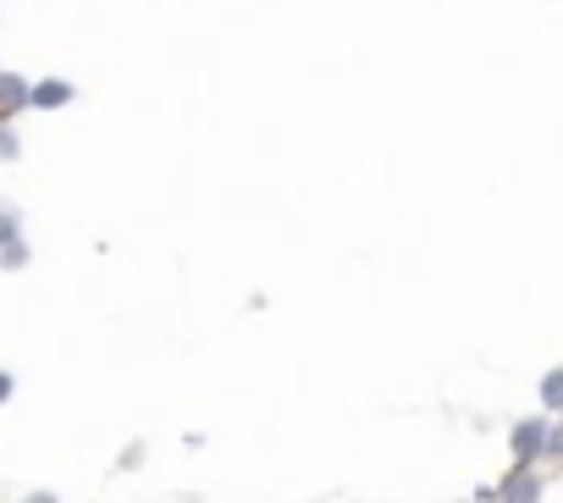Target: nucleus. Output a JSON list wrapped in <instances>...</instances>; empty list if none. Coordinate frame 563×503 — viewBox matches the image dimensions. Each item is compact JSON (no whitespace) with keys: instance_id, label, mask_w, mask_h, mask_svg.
<instances>
[{"instance_id":"obj_12","label":"nucleus","mask_w":563,"mask_h":503,"mask_svg":"<svg viewBox=\"0 0 563 503\" xmlns=\"http://www.w3.org/2000/svg\"><path fill=\"white\" fill-rule=\"evenodd\" d=\"M470 497H475V503H497V481H481Z\"/></svg>"},{"instance_id":"obj_15","label":"nucleus","mask_w":563,"mask_h":503,"mask_svg":"<svg viewBox=\"0 0 563 503\" xmlns=\"http://www.w3.org/2000/svg\"><path fill=\"white\" fill-rule=\"evenodd\" d=\"M558 475H563V470H558Z\"/></svg>"},{"instance_id":"obj_14","label":"nucleus","mask_w":563,"mask_h":503,"mask_svg":"<svg viewBox=\"0 0 563 503\" xmlns=\"http://www.w3.org/2000/svg\"><path fill=\"white\" fill-rule=\"evenodd\" d=\"M459 503H475V497H459Z\"/></svg>"},{"instance_id":"obj_6","label":"nucleus","mask_w":563,"mask_h":503,"mask_svg":"<svg viewBox=\"0 0 563 503\" xmlns=\"http://www.w3.org/2000/svg\"><path fill=\"white\" fill-rule=\"evenodd\" d=\"M18 243H29V238H23V210H18L12 199H0V255H7V249H18Z\"/></svg>"},{"instance_id":"obj_9","label":"nucleus","mask_w":563,"mask_h":503,"mask_svg":"<svg viewBox=\"0 0 563 503\" xmlns=\"http://www.w3.org/2000/svg\"><path fill=\"white\" fill-rule=\"evenodd\" d=\"M34 261V249L29 243H18V249H7V255H0V272H23Z\"/></svg>"},{"instance_id":"obj_1","label":"nucleus","mask_w":563,"mask_h":503,"mask_svg":"<svg viewBox=\"0 0 563 503\" xmlns=\"http://www.w3.org/2000/svg\"><path fill=\"white\" fill-rule=\"evenodd\" d=\"M547 431H552V415L547 409H530L508 426L503 448H508V464H547Z\"/></svg>"},{"instance_id":"obj_11","label":"nucleus","mask_w":563,"mask_h":503,"mask_svg":"<svg viewBox=\"0 0 563 503\" xmlns=\"http://www.w3.org/2000/svg\"><path fill=\"white\" fill-rule=\"evenodd\" d=\"M12 393H18V376H12L7 365H0V404H12Z\"/></svg>"},{"instance_id":"obj_3","label":"nucleus","mask_w":563,"mask_h":503,"mask_svg":"<svg viewBox=\"0 0 563 503\" xmlns=\"http://www.w3.org/2000/svg\"><path fill=\"white\" fill-rule=\"evenodd\" d=\"M18 111H34V78L0 67V122H12Z\"/></svg>"},{"instance_id":"obj_2","label":"nucleus","mask_w":563,"mask_h":503,"mask_svg":"<svg viewBox=\"0 0 563 503\" xmlns=\"http://www.w3.org/2000/svg\"><path fill=\"white\" fill-rule=\"evenodd\" d=\"M497 503H552V470L547 464H508L497 475Z\"/></svg>"},{"instance_id":"obj_4","label":"nucleus","mask_w":563,"mask_h":503,"mask_svg":"<svg viewBox=\"0 0 563 503\" xmlns=\"http://www.w3.org/2000/svg\"><path fill=\"white\" fill-rule=\"evenodd\" d=\"M78 100L73 78H34V111H67Z\"/></svg>"},{"instance_id":"obj_8","label":"nucleus","mask_w":563,"mask_h":503,"mask_svg":"<svg viewBox=\"0 0 563 503\" xmlns=\"http://www.w3.org/2000/svg\"><path fill=\"white\" fill-rule=\"evenodd\" d=\"M0 161H7V166H12V161H23V139H18V128H12V122H0Z\"/></svg>"},{"instance_id":"obj_7","label":"nucleus","mask_w":563,"mask_h":503,"mask_svg":"<svg viewBox=\"0 0 563 503\" xmlns=\"http://www.w3.org/2000/svg\"><path fill=\"white\" fill-rule=\"evenodd\" d=\"M547 470H563V415H552V431H547Z\"/></svg>"},{"instance_id":"obj_10","label":"nucleus","mask_w":563,"mask_h":503,"mask_svg":"<svg viewBox=\"0 0 563 503\" xmlns=\"http://www.w3.org/2000/svg\"><path fill=\"white\" fill-rule=\"evenodd\" d=\"M144 464V442H128V453L117 459V470H139Z\"/></svg>"},{"instance_id":"obj_5","label":"nucleus","mask_w":563,"mask_h":503,"mask_svg":"<svg viewBox=\"0 0 563 503\" xmlns=\"http://www.w3.org/2000/svg\"><path fill=\"white\" fill-rule=\"evenodd\" d=\"M536 409L563 415V360H558V365H547V371L536 376Z\"/></svg>"},{"instance_id":"obj_13","label":"nucleus","mask_w":563,"mask_h":503,"mask_svg":"<svg viewBox=\"0 0 563 503\" xmlns=\"http://www.w3.org/2000/svg\"><path fill=\"white\" fill-rule=\"evenodd\" d=\"M23 503H62V492H45V486H40V492H29Z\"/></svg>"}]
</instances>
